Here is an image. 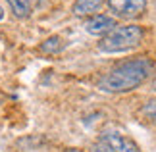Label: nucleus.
<instances>
[{
  "label": "nucleus",
  "mask_w": 156,
  "mask_h": 152,
  "mask_svg": "<svg viewBox=\"0 0 156 152\" xmlns=\"http://www.w3.org/2000/svg\"><path fill=\"white\" fill-rule=\"evenodd\" d=\"M154 71V62L151 58H135L123 62L110 69L98 79V89L104 93H129L141 87Z\"/></svg>",
  "instance_id": "f257e3e1"
},
{
  "label": "nucleus",
  "mask_w": 156,
  "mask_h": 152,
  "mask_svg": "<svg viewBox=\"0 0 156 152\" xmlns=\"http://www.w3.org/2000/svg\"><path fill=\"white\" fill-rule=\"evenodd\" d=\"M143 37H145V31L139 25H116L110 33L100 39L98 50L106 54L125 52V50L139 46Z\"/></svg>",
  "instance_id": "f03ea898"
},
{
  "label": "nucleus",
  "mask_w": 156,
  "mask_h": 152,
  "mask_svg": "<svg viewBox=\"0 0 156 152\" xmlns=\"http://www.w3.org/2000/svg\"><path fill=\"white\" fill-rule=\"evenodd\" d=\"M106 2L114 16L123 19H135L147 12V0H106Z\"/></svg>",
  "instance_id": "7ed1b4c3"
},
{
  "label": "nucleus",
  "mask_w": 156,
  "mask_h": 152,
  "mask_svg": "<svg viewBox=\"0 0 156 152\" xmlns=\"http://www.w3.org/2000/svg\"><path fill=\"white\" fill-rule=\"evenodd\" d=\"M100 141H104L108 147L112 148V152H141V148L137 147V143L133 139L122 135L118 131H106L102 133Z\"/></svg>",
  "instance_id": "20e7f679"
},
{
  "label": "nucleus",
  "mask_w": 156,
  "mask_h": 152,
  "mask_svg": "<svg viewBox=\"0 0 156 152\" xmlns=\"http://www.w3.org/2000/svg\"><path fill=\"white\" fill-rule=\"evenodd\" d=\"M116 27V19L104 14H94L85 21V31L94 37H104Z\"/></svg>",
  "instance_id": "39448f33"
},
{
  "label": "nucleus",
  "mask_w": 156,
  "mask_h": 152,
  "mask_svg": "<svg viewBox=\"0 0 156 152\" xmlns=\"http://www.w3.org/2000/svg\"><path fill=\"white\" fill-rule=\"evenodd\" d=\"M104 4V0H75L71 12L77 17H91L94 16V12H98V8Z\"/></svg>",
  "instance_id": "423d86ee"
},
{
  "label": "nucleus",
  "mask_w": 156,
  "mask_h": 152,
  "mask_svg": "<svg viewBox=\"0 0 156 152\" xmlns=\"http://www.w3.org/2000/svg\"><path fill=\"white\" fill-rule=\"evenodd\" d=\"M10 6V10L14 12L16 17H21V19H25V17L31 16V0H6Z\"/></svg>",
  "instance_id": "0eeeda50"
},
{
  "label": "nucleus",
  "mask_w": 156,
  "mask_h": 152,
  "mask_svg": "<svg viewBox=\"0 0 156 152\" xmlns=\"http://www.w3.org/2000/svg\"><path fill=\"white\" fill-rule=\"evenodd\" d=\"M64 46H66L64 39L58 37V35H52V37H48L44 42H41L39 50L44 52V54H56V52H60V50H64Z\"/></svg>",
  "instance_id": "6e6552de"
},
{
  "label": "nucleus",
  "mask_w": 156,
  "mask_h": 152,
  "mask_svg": "<svg viewBox=\"0 0 156 152\" xmlns=\"http://www.w3.org/2000/svg\"><path fill=\"white\" fill-rule=\"evenodd\" d=\"M141 115L147 121H151V123L156 125V100H148L147 104L141 108Z\"/></svg>",
  "instance_id": "1a4fd4ad"
},
{
  "label": "nucleus",
  "mask_w": 156,
  "mask_h": 152,
  "mask_svg": "<svg viewBox=\"0 0 156 152\" xmlns=\"http://www.w3.org/2000/svg\"><path fill=\"white\" fill-rule=\"evenodd\" d=\"M93 152H112V148L108 147L104 141H98V143L93 144Z\"/></svg>",
  "instance_id": "9d476101"
},
{
  "label": "nucleus",
  "mask_w": 156,
  "mask_h": 152,
  "mask_svg": "<svg viewBox=\"0 0 156 152\" xmlns=\"http://www.w3.org/2000/svg\"><path fill=\"white\" fill-rule=\"evenodd\" d=\"M66 152H83V150H79V148H68Z\"/></svg>",
  "instance_id": "9b49d317"
},
{
  "label": "nucleus",
  "mask_w": 156,
  "mask_h": 152,
  "mask_svg": "<svg viewBox=\"0 0 156 152\" xmlns=\"http://www.w3.org/2000/svg\"><path fill=\"white\" fill-rule=\"evenodd\" d=\"M2 19H4V10L0 8V21H2Z\"/></svg>",
  "instance_id": "f8f14e48"
},
{
  "label": "nucleus",
  "mask_w": 156,
  "mask_h": 152,
  "mask_svg": "<svg viewBox=\"0 0 156 152\" xmlns=\"http://www.w3.org/2000/svg\"><path fill=\"white\" fill-rule=\"evenodd\" d=\"M152 89L156 90V77H154V81H152Z\"/></svg>",
  "instance_id": "ddd939ff"
}]
</instances>
